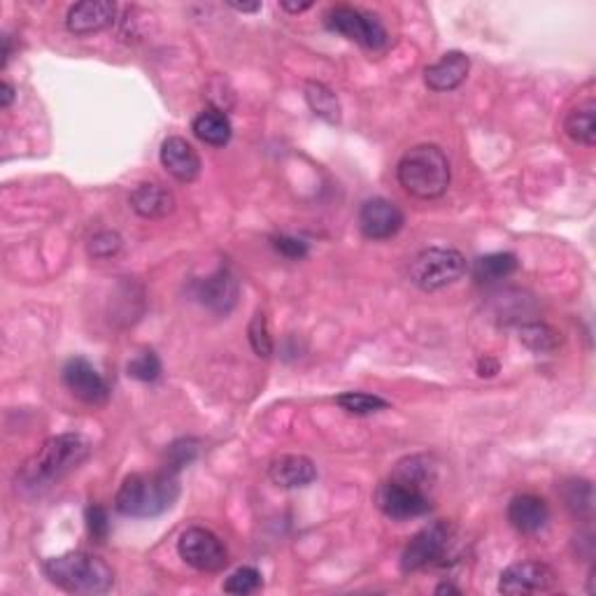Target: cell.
Here are the masks:
<instances>
[{
  "mask_svg": "<svg viewBox=\"0 0 596 596\" xmlns=\"http://www.w3.org/2000/svg\"><path fill=\"white\" fill-rule=\"evenodd\" d=\"M161 166L166 168L168 175H173L177 182H194L198 175H201V156L191 143L180 138V136H170L163 140L161 145Z\"/></svg>",
  "mask_w": 596,
  "mask_h": 596,
  "instance_id": "14",
  "label": "cell"
},
{
  "mask_svg": "<svg viewBox=\"0 0 596 596\" xmlns=\"http://www.w3.org/2000/svg\"><path fill=\"white\" fill-rule=\"evenodd\" d=\"M468 70H471V59L464 52H447L436 63H431L424 70V82L436 94L454 91L466 82Z\"/></svg>",
  "mask_w": 596,
  "mask_h": 596,
  "instance_id": "17",
  "label": "cell"
},
{
  "mask_svg": "<svg viewBox=\"0 0 596 596\" xmlns=\"http://www.w3.org/2000/svg\"><path fill=\"white\" fill-rule=\"evenodd\" d=\"M280 7L285 12H289V14H301L305 10H310L312 3H310V0H305V3H289V0H282Z\"/></svg>",
  "mask_w": 596,
  "mask_h": 596,
  "instance_id": "37",
  "label": "cell"
},
{
  "mask_svg": "<svg viewBox=\"0 0 596 596\" xmlns=\"http://www.w3.org/2000/svg\"><path fill=\"white\" fill-rule=\"evenodd\" d=\"M261 571L254 569V566H243V569L233 571L229 578H226L224 583V592L226 594H238V596H245V594H254L261 590Z\"/></svg>",
  "mask_w": 596,
  "mask_h": 596,
  "instance_id": "30",
  "label": "cell"
},
{
  "mask_svg": "<svg viewBox=\"0 0 596 596\" xmlns=\"http://www.w3.org/2000/svg\"><path fill=\"white\" fill-rule=\"evenodd\" d=\"M336 403L345 413L366 417L373 413H380V410L389 408V401L382 399L378 394H366V392H345L336 396Z\"/></svg>",
  "mask_w": 596,
  "mask_h": 596,
  "instance_id": "25",
  "label": "cell"
},
{
  "mask_svg": "<svg viewBox=\"0 0 596 596\" xmlns=\"http://www.w3.org/2000/svg\"><path fill=\"white\" fill-rule=\"evenodd\" d=\"M562 496L566 508L571 510L573 515H590L594 506V492L592 485L587 480H571L562 487Z\"/></svg>",
  "mask_w": 596,
  "mask_h": 596,
  "instance_id": "27",
  "label": "cell"
},
{
  "mask_svg": "<svg viewBox=\"0 0 596 596\" xmlns=\"http://www.w3.org/2000/svg\"><path fill=\"white\" fill-rule=\"evenodd\" d=\"M392 478L410 482V485H417L424 489L429 482H434L436 466H434V461H431L429 457H424V454H413V457L401 459L399 464H396Z\"/></svg>",
  "mask_w": 596,
  "mask_h": 596,
  "instance_id": "24",
  "label": "cell"
},
{
  "mask_svg": "<svg viewBox=\"0 0 596 596\" xmlns=\"http://www.w3.org/2000/svg\"><path fill=\"white\" fill-rule=\"evenodd\" d=\"M436 594H461L459 587H454L452 583H441L436 587Z\"/></svg>",
  "mask_w": 596,
  "mask_h": 596,
  "instance_id": "39",
  "label": "cell"
},
{
  "mask_svg": "<svg viewBox=\"0 0 596 596\" xmlns=\"http://www.w3.org/2000/svg\"><path fill=\"white\" fill-rule=\"evenodd\" d=\"M84 520H87L89 536L94 538L96 543H103L105 538L110 536V517H108V510L105 508L89 506L87 513H84Z\"/></svg>",
  "mask_w": 596,
  "mask_h": 596,
  "instance_id": "34",
  "label": "cell"
},
{
  "mask_svg": "<svg viewBox=\"0 0 596 596\" xmlns=\"http://www.w3.org/2000/svg\"><path fill=\"white\" fill-rule=\"evenodd\" d=\"M496 373H499V361L492 359V357H482L478 361V375H480V378H494Z\"/></svg>",
  "mask_w": 596,
  "mask_h": 596,
  "instance_id": "35",
  "label": "cell"
},
{
  "mask_svg": "<svg viewBox=\"0 0 596 596\" xmlns=\"http://www.w3.org/2000/svg\"><path fill=\"white\" fill-rule=\"evenodd\" d=\"M564 131L573 143L594 147L596 145V105L594 101L578 105L576 110H571L564 119Z\"/></svg>",
  "mask_w": 596,
  "mask_h": 596,
  "instance_id": "22",
  "label": "cell"
},
{
  "mask_svg": "<svg viewBox=\"0 0 596 596\" xmlns=\"http://www.w3.org/2000/svg\"><path fill=\"white\" fill-rule=\"evenodd\" d=\"M375 503L392 520H415L431 510V499L422 487L396 478L382 482L375 492Z\"/></svg>",
  "mask_w": 596,
  "mask_h": 596,
  "instance_id": "8",
  "label": "cell"
},
{
  "mask_svg": "<svg viewBox=\"0 0 596 596\" xmlns=\"http://www.w3.org/2000/svg\"><path fill=\"white\" fill-rule=\"evenodd\" d=\"M522 343L529 347L531 352H552L557 350L559 345H562V333H559L557 329H552V326L548 324H527L522 326Z\"/></svg>",
  "mask_w": 596,
  "mask_h": 596,
  "instance_id": "26",
  "label": "cell"
},
{
  "mask_svg": "<svg viewBox=\"0 0 596 596\" xmlns=\"http://www.w3.org/2000/svg\"><path fill=\"white\" fill-rule=\"evenodd\" d=\"M191 292H194V298L203 305V308H208L210 312H217V315H226V312L236 308L240 285L229 266H219L217 271L208 275L205 280L194 282V289H191Z\"/></svg>",
  "mask_w": 596,
  "mask_h": 596,
  "instance_id": "12",
  "label": "cell"
},
{
  "mask_svg": "<svg viewBox=\"0 0 596 596\" xmlns=\"http://www.w3.org/2000/svg\"><path fill=\"white\" fill-rule=\"evenodd\" d=\"M557 585V573L543 562L510 564L499 578V592L508 596L550 592Z\"/></svg>",
  "mask_w": 596,
  "mask_h": 596,
  "instance_id": "11",
  "label": "cell"
},
{
  "mask_svg": "<svg viewBox=\"0 0 596 596\" xmlns=\"http://www.w3.org/2000/svg\"><path fill=\"white\" fill-rule=\"evenodd\" d=\"M191 131L201 143L210 147L229 145L233 136L231 119L222 108H205L203 112H198L194 124H191Z\"/></svg>",
  "mask_w": 596,
  "mask_h": 596,
  "instance_id": "20",
  "label": "cell"
},
{
  "mask_svg": "<svg viewBox=\"0 0 596 596\" xmlns=\"http://www.w3.org/2000/svg\"><path fill=\"white\" fill-rule=\"evenodd\" d=\"M196 457H198V443L194 438H180V441L168 445L166 464H163V468L170 473H180L182 468H187Z\"/></svg>",
  "mask_w": 596,
  "mask_h": 596,
  "instance_id": "29",
  "label": "cell"
},
{
  "mask_svg": "<svg viewBox=\"0 0 596 596\" xmlns=\"http://www.w3.org/2000/svg\"><path fill=\"white\" fill-rule=\"evenodd\" d=\"M177 555L184 564L201 573H217L229 564V552H226L222 538L203 527H189L182 531L180 541H177Z\"/></svg>",
  "mask_w": 596,
  "mask_h": 596,
  "instance_id": "7",
  "label": "cell"
},
{
  "mask_svg": "<svg viewBox=\"0 0 596 596\" xmlns=\"http://www.w3.org/2000/svg\"><path fill=\"white\" fill-rule=\"evenodd\" d=\"M129 203L133 212L145 219H163L175 210V196L159 182H143L131 191Z\"/></svg>",
  "mask_w": 596,
  "mask_h": 596,
  "instance_id": "19",
  "label": "cell"
},
{
  "mask_svg": "<svg viewBox=\"0 0 596 596\" xmlns=\"http://www.w3.org/2000/svg\"><path fill=\"white\" fill-rule=\"evenodd\" d=\"M122 250V236L117 231H101L89 240V254L94 259H110Z\"/></svg>",
  "mask_w": 596,
  "mask_h": 596,
  "instance_id": "32",
  "label": "cell"
},
{
  "mask_svg": "<svg viewBox=\"0 0 596 596\" xmlns=\"http://www.w3.org/2000/svg\"><path fill=\"white\" fill-rule=\"evenodd\" d=\"M406 217L401 208L387 198H371L359 210V231L368 240H389L403 229Z\"/></svg>",
  "mask_w": 596,
  "mask_h": 596,
  "instance_id": "13",
  "label": "cell"
},
{
  "mask_svg": "<svg viewBox=\"0 0 596 596\" xmlns=\"http://www.w3.org/2000/svg\"><path fill=\"white\" fill-rule=\"evenodd\" d=\"M508 522L515 531L524 536L538 534L550 522V508L541 496L520 494L508 503Z\"/></svg>",
  "mask_w": 596,
  "mask_h": 596,
  "instance_id": "18",
  "label": "cell"
},
{
  "mask_svg": "<svg viewBox=\"0 0 596 596\" xmlns=\"http://www.w3.org/2000/svg\"><path fill=\"white\" fill-rule=\"evenodd\" d=\"M305 103H308V108L315 112L319 119H324V122L329 124L340 122V101L336 91L326 87L324 82L305 84Z\"/></svg>",
  "mask_w": 596,
  "mask_h": 596,
  "instance_id": "23",
  "label": "cell"
},
{
  "mask_svg": "<svg viewBox=\"0 0 596 596\" xmlns=\"http://www.w3.org/2000/svg\"><path fill=\"white\" fill-rule=\"evenodd\" d=\"M42 571L49 583L68 594H105L115 585V571L103 562L101 557L89 552L73 550L47 559Z\"/></svg>",
  "mask_w": 596,
  "mask_h": 596,
  "instance_id": "3",
  "label": "cell"
},
{
  "mask_svg": "<svg viewBox=\"0 0 596 596\" xmlns=\"http://www.w3.org/2000/svg\"><path fill=\"white\" fill-rule=\"evenodd\" d=\"M117 19V5L110 0H84L75 3L66 14V26L73 35H91L112 26Z\"/></svg>",
  "mask_w": 596,
  "mask_h": 596,
  "instance_id": "15",
  "label": "cell"
},
{
  "mask_svg": "<svg viewBox=\"0 0 596 596\" xmlns=\"http://www.w3.org/2000/svg\"><path fill=\"white\" fill-rule=\"evenodd\" d=\"M226 5H229L231 10L243 12V14H254V12L261 10V3H233V0H229V3H226Z\"/></svg>",
  "mask_w": 596,
  "mask_h": 596,
  "instance_id": "38",
  "label": "cell"
},
{
  "mask_svg": "<svg viewBox=\"0 0 596 596\" xmlns=\"http://www.w3.org/2000/svg\"><path fill=\"white\" fill-rule=\"evenodd\" d=\"M466 257L454 247H429L410 264V282L422 292H438L464 278Z\"/></svg>",
  "mask_w": 596,
  "mask_h": 596,
  "instance_id": "5",
  "label": "cell"
},
{
  "mask_svg": "<svg viewBox=\"0 0 596 596\" xmlns=\"http://www.w3.org/2000/svg\"><path fill=\"white\" fill-rule=\"evenodd\" d=\"M61 380L75 399L89 403V406H103L110 399L108 382L84 357L68 359L61 368Z\"/></svg>",
  "mask_w": 596,
  "mask_h": 596,
  "instance_id": "10",
  "label": "cell"
},
{
  "mask_svg": "<svg viewBox=\"0 0 596 596\" xmlns=\"http://www.w3.org/2000/svg\"><path fill=\"white\" fill-rule=\"evenodd\" d=\"M271 245L275 252L282 254L285 259H292V261H301L308 257V252H310V247L305 240L296 238V236H287V233H278V236H273Z\"/></svg>",
  "mask_w": 596,
  "mask_h": 596,
  "instance_id": "33",
  "label": "cell"
},
{
  "mask_svg": "<svg viewBox=\"0 0 596 596\" xmlns=\"http://www.w3.org/2000/svg\"><path fill=\"white\" fill-rule=\"evenodd\" d=\"M180 496L177 473L163 468L159 473H133L124 478L115 496V508L124 517H159L175 506Z\"/></svg>",
  "mask_w": 596,
  "mask_h": 596,
  "instance_id": "2",
  "label": "cell"
},
{
  "mask_svg": "<svg viewBox=\"0 0 596 596\" xmlns=\"http://www.w3.org/2000/svg\"><path fill=\"white\" fill-rule=\"evenodd\" d=\"M450 538H452L450 524L445 522L427 524V527L417 531V534L408 541L406 548H403L401 571L415 573L420 569H427L431 564H436L438 559L445 555L447 545H450Z\"/></svg>",
  "mask_w": 596,
  "mask_h": 596,
  "instance_id": "9",
  "label": "cell"
},
{
  "mask_svg": "<svg viewBox=\"0 0 596 596\" xmlns=\"http://www.w3.org/2000/svg\"><path fill=\"white\" fill-rule=\"evenodd\" d=\"M324 26L331 33L343 35V38L357 42L364 49L371 52H380L382 47H387L389 35L387 28L380 24V19L371 12L359 10L352 5H336L324 14Z\"/></svg>",
  "mask_w": 596,
  "mask_h": 596,
  "instance_id": "6",
  "label": "cell"
},
{
  "mask_svg": "<svg viewBox=\"0 0 596 596\" xmlns=\"http://www.w3.org/2000/svg\"><path fill=\"white\" fill-rule=\"evenodd\" d=\"M14 94H17V91H14L10 82L0 84V108H10L14 101Z\"/></svg>",
  "mask_w": 596,
  "mask_h": 596,
  "instance_id": "36",
  "label": "cell"
},
{
  "mask_svg": "<svg viewBox=\"0 0 596 596\" xmlns=\"http://www.w3.org/2000/svg\"><path fill=\"white\" fill-rule=\"evenodd\" d=\"M396 175H399L401 187L410 196L422 198V201H434V198H441L450 187L452 168L443 149L427 143L408 149L401 156Z\"/></svg>",
  "mask_w": 596,
  "mask_h": 596,
  "instance_id": "4",
  "label": "cell"
},
{
  "mask_svg": "<svg viewBox=\"0 0 596 596\" xmlns=\"http://www.w3.org/2000/svg\"><path fill=\"white\" fill-rule=\"evenodd\" d=\"M247 333H250L252 350L264 359L271 357V354H273V338H271V331H268V319H266L264 312H257V315L252 317L250 329H247Z\"/></svg>",
  "mask_w": 596,
  "mask_h": 596,
  "instance_id": "31",
  "label": "cell"
},
{
  "mask_svg": "<svg viewBox=\"0 0 596 596\" xmlns=\"http://www.w3.org/2000/svg\"><path fill=\"white\" fill-rule=\"evenodd\" d=\"M89 452L91 445L80 434L52 436L17 473V485L31 489V492L52 487L63 475L75 471L89 457Z\"/></svg>",
  "mask_w": 596,
  "mask_h": 596,
  "instance_id": "1",
  "label": "cell"
},
{
  "mask_svg": "<svg viewBox=\"0 0 596 596\" xmlns=\"http://www.w3.org/2000/svg\"><path fill=\"white\" fill-rule=\"evenodd\" d=\"M268 478L280 489H303L317 480V466L303 454H282L268 464Z\"/></svg>",
  "mask_w": 596,
  "mask_h": 596,
  "instance_id": "16",
  "label": "cell"
},
{
  "mask_svg": "<svg viewBox=\"0 0 596 596\" xmlns=\"http://www.w3.org/2000/svg\"><path fill=\"white\" fill-rule=\"evenodd\" d=\"M161 359L156 357L152 350H145L136 354L129 361V366H126V373H129V378L138 380V382H156L161 378Z\"/></svg>",
  "mask_w": 596,
  "mask_h": 596,
  "instance_id": "28",
  "label": "cell"
},
{
  "mask_svg": "<svg viewBox=\"0 0 596 596\" xmlns=\"http://www.w3.org/2000/svg\"><path fill=\"white\" fill-rule=\"evenodd\" d=\"M517 266H520V261H517L513 252H492L475 261L473 278L480 285H492V282H501L508 275H513Z\"/></svg>",
  "mask_w": 596,
  "mask_h": 596,
  "instance_id": "21",
  "label": "cell"
}]
</instances>
